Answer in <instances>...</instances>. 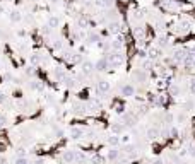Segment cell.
I'll return each instance as SVG.
<instances>
[{
  "instance_id": "6da1fadb",
  "label": "cell",
  "mask_w": 195,
  "mask_h": 164,
  "mask_svg": "<svg viewBox=\"0 0 195 164\" xmlns=\"http://www.w3.org/2000/svg\"><path fill=\"white\" fill-rule=\"evenodd\" d=\"M2 99H4V96H2V94H0V101H2Z\"/></svg>"
}]
</instances>
